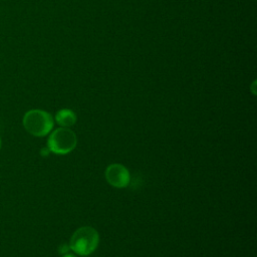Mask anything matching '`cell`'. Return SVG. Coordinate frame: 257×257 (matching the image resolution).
<instances>
[{
	"mask_svg": "<svg viewBox=\"0 0 257 257\" xmlns=\"http://www.w3.org/2000/svg\"><path fill=\"white\" fill-rule=\"evenodd\" d=\"M69 250H70V249H69L68 244H63V245H61V246H60V248H59V252H60L61 254L68 253V251H69Z\"/></svg>",
	"mask_w": 257,
	"mask_h": 257,
	"instance_id": "6",
	"label": "cell"
},
{
	"mask_svg": "<svg viewBox=\"0 0 257 257\" xmlns=\"http://www.w3.org/2000/svg\"><path fill=\"white\" fill-rule=\"evenodd\" d=\"M61 257H76V256L73 255V254H71V253H65V254H63Z\"/></svg>",
	"mask_w": 257,
	"mask_h": 257,
	"instance_id": "7",
	"label": "cell"
},
{
	"mask_svg": "<svg viewBox=\"0 0 257 257\" xmlns=\"http://www.w3.org/2000/svg\"><path fill=\"white\" fill-rule=\"evenodd\" d=\"M0 149H1V139H0Z\"/></svg>",
	"mask_w": 257,
	"mask_h": 257,
	"instance_id": "8",
	"label": "cell"
},
{
	"mask_svg": "<svg viewBox=\"0 0 257 257\" xmlns=\"http://www.w3.org/2000/svg\"><path fill=\"white\" fill-rule=\"evenodd\" d=\"M99 235L98 232L90 226H83L78 228L71 236L68 246L74 253L86 256L91 254L98 246Z\"/></svg>",
	"mask_w": 257,
	"mask_h": 257,
	"instance_id": "1",
	"label": "cell"
},
{
	"mask_svg": "<svg viewBox=\"0 0 257 257\" xmlns=\"http://www.w3.org/2000/svg\"><path fill=\"white\" fill-rule=\"evenodd\" d=\"M22 123L27 133L34 137H44L51 133L54 119L52 115L42 109H30L23 115Z\"/></svg>",
	"mask_w": 257,
	"mask_h": 257,
	"instance_id": "2",
	"label": "cell"
},
{
	"mask_svg": "<svg viewBox=\"0 0 257 257\" xmlns=\"http://www.w3.org/2000/svg\"><path fill=\"white\" fill-rule=\"evenodd\" d=\"M55 121L62 127H70L76 122V114L68 108H62L56 112Z\"/></svg>",
	"mask_w": 257,
	"mask_h": 257,
	"instance_id": "5",
	"label": "cell"
},
{
	"mask_svg": "<svg viewBox=\"0 0 257 257\" xmlns=\"http://www.w3.org/2000/svg\"><path fill=\"white\" fill-rule=\"evenodd\" d=\"M77 144V138L69 127H58L49 134L46 148L56 155H66L72 152Z\"/></svg>",
	"mask_w": 257,
	"mask_h": 257,
	"instance_id": "3",
	"label": "cell"
},
{
	"mask_svg": "<svg viewBox=\"0 0 257 257\" xmlns=\"http://www.w3.org/2000/svg\"><path fill=\"white\" fill-rule=\"evenodd\" d=\"M105 179L107 183L114 188H125L131 181L128 170L121 164H110L105 170Z\"/></svg>",
	"mask_w": 257,
	"mask_h": 257,
	"instance_id": "4",
	"label": "cell"
}]
</instances>
